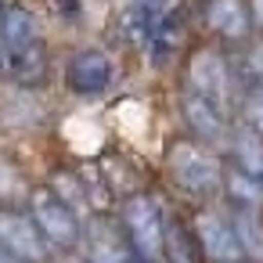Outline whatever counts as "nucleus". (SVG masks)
I'll list each match as a JSON object with an SVG mask.
<instances>
[{
    "label": "nucleus",
    "mask_w": 263,
    "mask_h": 263,
    "mask_svg": "<svg viewBox=\"0 0 263 263\" xmlns=\"http://www.w3.org/2000/svg\"><path fill=\"white\" fill-rule=\"evenodd\" d=\"M0 47H4V72L22 87H44L47 80V44L40 22L29 8L8 4L0 11Z\"/></svg>",
    "instance_id": "1"
},
{
    "label": "nucleus",
    "mask_w": 263,
    "mask_h": 263,
    "mask_svg": "<svg viewBox=\"0 0 263 263\" xmlns=\"http://www.w3.org/2000/svg\"><path fill=\"white\" fill-rule=\"evenodd\" d=\"M123 234L126 245L137 259L144 263H162V245H166V216L152 195H134L123 205Z\"/></svg>",
    "instance_id": "2"
},
{
    "label": "nucleus",
    "mask_w": 263,
    "mask_h": 263,
    "mask_svg": "<svg viewBox=\"0 0 263 263\" xmlns=\"http://www.w3.org/2000/svg\"><path fill=\"white\" fill-rule=\"evenodd\" d=\"M166 159H170L173 180H177L187 195L205 198V195H216V191L223 187L220 159H216L209 148H202V144H195V141H177Z\"/></svg>",
    "instance_id": "3"
},
{
    "label": "nucleus",
    "mask_w": 263,
    "mask_h": 263,
    "mask_svg": "<svg viewBox=\"0 0 263 263\" xmlns=\"http://www.w3.org/2000/svg\"><path fill=\"white\" fill-rule=\"evenodd\" d=\"M29 216H33V223L40 227V234H44L47 245L69 249V245H76L80 234H83L76 209H72L54 187H33V191H29Z\"/></svg>",
    "instance_id": "4"
},
{
    "label": "nucleus",
    "mask_w": 263,
    "mask_h": 263,
    "mask_svg": "<svg viewBox=\"0 0 263 263\" xmlns=\"http://www.w3.org/2000/svg\"><path fill=\"white\" fill-rule=\"evenodd\" d=\"M0 252L11 256L15 263H47L51 245L44 241L40 227L26 209H0Z\"/></svg>",
    "instance_id": "5"
},
{
    "label": "nucleus",
    "mask_w": 263,
    "mask_h": 263,
    "mask_svg": "<svg viewBox=\"0 0 263 263\" xmlns=\"http://www.w3.org/2000/svg\"><path fill=\"white\" fill-rule=\"evenodd\" d=\"M187 90L220 105V108H231L234 101V80H231V65L220 51H195L191 62H187Z\"/></svg>",
    "instance_id": "6"
},
{
    "label": "nucleus",
    "mask_w": 263,
    "mask_h": 263,
    "mask_svg": "<svg viewBox=\"0 0 263 263\" xmlns=\"http://www.w3.org/2000/svg\"><path fill=\"white\" fill-rule=\"evenodd\" d=\"M195 234H198V249L202 256H209L213 263H241L245 252H241V241L234 234V223L220 213H198L195 220Z\"/></svg>",
    "instance_id": "7"
},
{
    "label": "nucleus",
    "mask_w": 263,
    "mask_h": 263,
    "mask_svg": "<svg viewBox=\"0 0 263 263\" xmlns=\"http://www.w3.org/2000/svg\"><path fill=\"white\" fill-rule=\"evenodd\" d=\"M65 83L80 98H94V94L108 90V83H112V62H108V54H101L98 47L76 51L69 58V65H65Z\"/></svg>",
    "instance_id": "8"
},
{
    "label": "nucleus",
    "mask_w": 263,
    "mask_h": 263,
    "mask_svg": "<svg viewBox=\"0 0 263 263\" xmlns=\"http://www.w3.org/2000/svg\"><path fill=\"white\" fill-rule=\"evenodd\" d=\"M184 123H187V130L198 137V141H205V144H216V141H227L231 137V119H227V108H220V105H213V101H205V98H198V94H184Z\"/></svg>",
    "instance_id": "9"
},
{
    "label": "nucleus",
    "mask_w": 263,
    "mask_h": 263,
    "mask_svg": "<svg viewBox=\"0 0 263 263\" xmlns=\"http://www.w3.org/2000/svg\"><path fill=\"white\" fill-rule=\"evenodd\" d=\"M166 15V4L162 0H134V4H126V11L119 15V33L130 47L137 51H148L152 47V36L159 29Z\"/></svg>",
    "instance_id": "10"
},
{
    "label": "nucleus",
    "mask_w": 263,
    "mask_h": 263,
    "mask_svg": "<svg viewBox=\"0 0 263 263\" xmlns=\"http://www.w3.org/2000/svg\"><path fill=\"white\" fill-rule=\"evenodd\" d=\"M205 26L216 36H223V40L241 44L252 33L249 4H245V0H209V4H205Z\"/></svg>",
    "instance_id": "11"
},
{
    "label": "nucleus",
    "mask_w": 263,
    "mask_h": 263,
    "mask_svg": "<svg viewBox=\"0 0 263 263\" xmlns=\"http://www.w3.org/2000/svg\"><path fill=\"white\" fill-rule=\"evenodd\" d=\"M231 152H234V170H241V173H249L252 180L263 184V137L238 126L231 134Z\"/></svg>",
    "instance_id": "12"
},
{
    "label": "nucleus",
    "mask_w": 263,
    "mask_h": 263,
    "mask_svg": "<svg viewBox=\"0 0 263 263\" xmlns=\"http://www.w3.org/2000/svg\"><path fill=\"white\" fill-rule=\"evenodd\" d=\"M87 263H130L126 234H116L108 227H94L90 245H87Z\"/></svg>",
    "instance_id": "13"
},
{
    "label": "nucleus",
    "mask_w": 263,
    "mask_h": 263,
    "mask_svg": "<svg viewBox=\"0 0 263 263\" xmlns=\"http://www.w3.org/2000/svg\"><path fill=\"white\" fill-rule=\"evenodd\" d=\"M180 40H184V18L177 11H166L162 22H159V29H155V36H152V47H148L152 62L155 65H166L180 51Z\"/></svg>",
    "instance_id": "14"
},
{
    "label": "nucleus",
    "mask_w": 263,
    "mask_h": 263,
    "mask_svg": "<svg viewBox=\"0 0 263 263\" xmlns=\"http://www.w3.org/2000/svg\"><path fill=\"white\" fill-rule=\"evenodd\" d=\"M231 223H234V234L241 241V252L252 259H263V220H259V213L256 209H234Z\"/></svg>",
    "instance_id": "15"
},
{
    "label": "nucleus",
    "mask_w": 263,
    "mask_h": 263,
    "mask_svg": "<svg viewBox=\"0 0 263 263\" xmlns=\"http://www.w3.org/2000/svg\"><path fill=\"white\" fill-rule=\"evenodd\" d=\"M223 184H227V191H231V198H234V209H259V205H263V184L252 180L249 173L231 170V173L223 177Z\"/></svg>",
    "instance_id": "16"
},
{
    "label": "nucleus",
    "mask_w": 263,
    "mask_h": 263,
    "mask_svg": "<svg viewBox=\"0 0 263 263\" xmlns=\"http://www.w3.org/2000/svg\"><path fill=\"white\" fill-rule=\"evenodd\" d=\"M162 259L166 263H195V252H191V241L184 234L180 223H166V245H162Z\"/></svg>",
    "instance_id": "17"
},
{
    "label": "nucleus",
    "mask_w": 263,
    "mask_h": 263,
    "mask_svg": "<svg viewBox=\"0 0 263 263\" xmlns=\"http://www.w3.org/2000/svg\"><path fill=\"white\" fill-rule=\"evenodd\" d=\"M238 108H241V123H238V126L252 130L256 137H263V94L249 87V90L238 98Z\"/></svg>",
    "instance_id": "18"
},
{
    "label": "nucleus",
    "mask_w": 263,
    "mask_h": 263,
    "mask_svg": "<svg viewBox=\"0 0 263 263\" xmlns=\"http://www.w3.org/2000/svg\"><path fill=\"white\" fill-rule=\"evenodd\" d=\"M245 76H249V87L263 94V40L256 47H249V54H245Z\"/></svg>",
    "instance_id": "19"
},
{
    "label": "nucleus",
    "mask_w": 263,
    "mask_h": 263,
    "mask_svg": "<svg viewBox=\"0 0 263 263\" xmlns=\"http://www.w3.org/2000/svg\"><path fill=\"white\" fill-rule=\"evenodd\" d=\"M249 15H252V26L263 33V0H249Z\"/></svg>",
    "instance_id": "20"
},
{
    "label": "nucleus",
    "mask_w": 263,
    "mask_h": 263,
    "mask_svg": "<svg viewBox=\"0 0 263 263\" xmlns=\"http://www.w3.org/2000/svg\"><path fill=\"white\" fill-rule=\"evenodd\" d=\"M62 263H87V259H76V256H65Z\"/></svg>",
    "instance_id": "21"
},
{
    "label": "nucleus",
    "mask_w": 263,
    "mask_h": 263,
    "mask_svg": "<svg viewBox=\"0 0 263 263\" xmlns=\"http://www.w3.org/2000/svg\"><path fill=\"white\" fill-rule=\"evenodd\" d=\"M0 263H15V259H11V256H4V252H0Z\"/></svg>",
    "instance_id": "22"
},
{
    "label": "nucleus",
    "mask_w": 263,
    "mask_h": 263,
    "mask_svg": "<svg viewBox=\"0 0 263 263\" xmlns=\"http://www.w3.org/2000/svg\"><path fill=\"white\" fill-rule=\"evenodd\" d=\"M0 72H4V47H0Z\"/></svg>",
    "instance_id": "23"
},
{
    "label": "nucleus",
    "mask_w": 263,
    "mask_h": 263,
    "mask_svg": "<svg viewBox=\"0 0 263 263\" xmlns=\"http://www.w3.org/2000/svg\"><path fill=\"white\" fill-rule=\"evenodd\" d=\"M4 8H8V4H4V0H0V11H4Z\"/></svg>",
    "instance_id": "24"
}]
</instances>
